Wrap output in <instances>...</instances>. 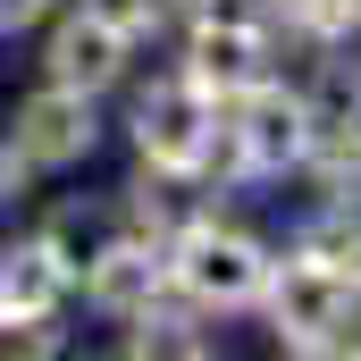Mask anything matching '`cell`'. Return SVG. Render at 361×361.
Masks as SVG:
<instances>
[{
    "label": "cell",
    "mask_w": 361,
    "mask_h": 361,
    "mask_svg": "<svg viewBox=\"0 0 361 361\" xmlns=\"http://www.w3.org/2000/svg\"><path fill=\"white\" fill-rule=\"evenodd\" d=\"M169 286L202 311H252L269 286V252L227 219H185L169 235Z\"/></svg>",
    "instance_id": "obj_1"
},
{
    "label": "cell",
    "mask_w": 361,
    "mask_h": 361,
    "mask_svg": "<svg viewBox=\"0 0 361 361\" xmlns=\"http://www.w3.org/2000/svg\"><path fill=\"white\" fill-rule=\"evenodd\" d=\"M261 311H269L277 345L286 353H345V328H353V286L319 261H269V286H261Z\"/></svg>",
    "instance_id": "obj_2"
},
{
    "label": "cell",
    "mask_w": 361,
    "mask_h": 361,
    "mask_svg": "<svg viewBox=\"0 0 361 361\" xmlns=\"http://www.w3.org/2000/svg\"><path fill=\"white\" fill-rule=\"evenodd\" d=\"M210 135H219V101L202 85H185V76H160V85L135 101V152L160 177H202Z\"/></svg>",
    "instance_id": "obj_3"
},
{
    "label": "cell",
    "mask_w": 361,
    "mask_h": 361,
    "mask_svg": "<svg viewBox=\"0 0 361 361\" xmlns=\"http://www.w3.org/2000/svg\"><path fill=\"white\" fill-rule=\"evenodd\" d=\"M235 118H227V135H235V152H244V177H286V169H302V152H311V109H302V92L294 85H261L235 92L227 101Z\"/></svg>",
    "instance_id": "obj_4"
},
{
    "label": "cell",
    "mask_w": 361,
    "mask_h": 361,
    "mask_svg": "<svg viewBox=\"0 0 361 361\" xmlns=\"http://www.w3.org/2000/svg\"><path fill=\"white\" fill-rule=\"evenodd\" d=\"M8 135H17L25 169H76V160H92V143H101V109H92V92L42 76V92L17 101V126Z\"/></svg>",
    "instance_id": "obj_5"
},
{
    "label": "cell",
    "mask_w": 361,
    "mask_h": 361,
    "mask_svg": "<svg viewBox=\"0 0 361 361\" xmlns=\"http://www.w3.org/2000/svg\"><path fill=\"white\" fill-rule=\"evenodd\" d=\"M185 85H202L219 109L235 101V92H252L269 76V34H252V25H210V17H193V42H185Z\"/></svg>",
    "instance_id": "obj_6"
},
{
    "label": "cell",
    "mask_w": 361,
    "mask_h": 361,
    "mask_svg": "<svg viewBox=\"0 0 361 361\" xmlns=\"http://www.w3.org/2000/svg\"><path fill=\"white\" fill-rule=\"evenodd\" d=\"M126 51H135V42H126L118 25H101L92 8H76V17H59V25H51L42 76H51V85H76V92H92V101H101V92L126 76Z\"/></svg>",
    "instance_id": "obj_7"
},
{
    "label": "cell",
    "mask_w": 361,
    "mask_h": 361,
    "mask_svg": "<svg viewBox=\"0 0 361 361\" xmlns=\"http://www.w3.org/2000/svg\"><path fill=\"white\" fill-rule=\"evenodd\" d=\"M76 286H85L92 311L135 319V311H143V302L169 286V244H152V235H109V244H101V261H92Z\"/></svg>",
    "instance_id": "obj_8"
},
{
    "label": "cell",
    "mask_w": 361,
    "mask_h": 361,
    "mask_svg": "<svg viewBox=\"0 0 361 361\" xmlns=\"http://www.w3.org/2000/svg\"><path fill=\"white\" fill-rule=\"evenodd\" d=\"M59 294H68V277H59V261H51L42 244H8V252H0V311H42V319H59Z\"/></svg>",
    "instance_id": "obj_9"
},
{
    "label": "cell",
    "mask_w": 361,
    "mask_h": 361,
    "mask_svg": "<svg viewBox=\"0 0 361 361\" xmlns=\"http://www.w3.org/2000/svg\"><path fill=\"white\" fill-rule=\"evenodd\" d=\"M109 235H118V227H109L101 210L68 202V210H51V219H42V235H34V244H42V252L59 261V277H68V286H76V277L101 261V244H109Z\"/></svg>",
    "instance_id": "obj_10"
},
{
    "label": "cell",
    "mask_w": 361,
    "mask_h": 361,
    "mask_svg": "<svg viewBox=\"0 0 361 361\" xmlns=\"http://www.w3.org/2000/svg\"><path fill=\"white\" fill-rule=\"evenodd\" d=\"M302 169L319 177V193H328L336 210H361V135H319V143L302 152Z\"/></svg>",
    "instance_id": "obj_11"
},
{
    "label": "cell",
    "mask_w": 361,
    "mask_h": 361,
    "mask_svg": "<svg viewBox=\"0 0 361 361\" xmlns=\"http://www.w3.org/2000/svg\"><path fill=\"white\" fill-rule=\"evenodd\" d=\"M353 101H361V68L328 59V68L311 76V92H302V109H311V143H319V135H345V126H353Z\"/></svg>",
    "instance_id": "obj_12"
},
{
    "label": "cell",
    "mask_w": 361,
    "mask_h": 361,
    "mask_svg": "<svg viewBox=\"0 0 361 361\" xmlns=\"http://www.w3.org/2000/svg\"><path fill=\"white\" fill-rule=\"evenodd\" d=\"M294 252H302V261H319V269H336L345 286H361V219L328 202V219H319V227H311Z\"/></svg>",
    "instance_id": "obj_13"
},
{
    "label": "cell",
    "mask_w": 361,
    "mask_h": 361,
    "mask_svg": "<svg viewBox=\"0 0 361 361\" xmlns=\"http://www.w3.org/2000/svg\"><path fill=\"white\" fill-rule=\"evenodd\" d=\"M59 353V319L42 311H0V361H42Z\"/></svg>",
    "instance_id": "obj_14"
},
{
    "label": "cell",
    "mask_w": 361,
    "mask_h": 361,
    "mask_svg": "<svg viewBox=\"0 0 361 361\" xmlns=\"http://www.w3.org/2000/svg\"><path fill=\"white\" fill-rule=\"evenodd\" d=\"M286 17H294L311 42H345L361 25V0H286Z\"/></svg>",
    "instance_id": "obj_15"
},
{
    "label": "cell",
    "mask_w": 361,
    "mask_h": 361,
    "mask_svg": "<svg viewBox=\"0 0 361 361\" xmlns=\"http://www.w3.org/2000/svg\"><path fill=\"white\" fill-rule=\"evenodd\" d=\"M101 25H118L126 42H143V34H160V17H169V0H85Z\"/></svg>",
    "instance_id": "obj_16"
},
{
    "label": "cell",
    "mask_w": 361,
    "mask_h": 361,
    "mask_svg": "<svg viewBox=\"0 0 361 361\" xmlns=\"http://www.w3.org/2000/svg\"><path fill=\"white\" fill-rule=\"evenodd\" d=\"M51 8H59V0H0V34H34Z\"/></svg>",
    "instance_id": "obj_17"
},
{
    "label": "cell",
    "mask_w": 361,
    "mask_h": 361,
    "mask_svg": "<svg viewBox=\"0 0 361 361\" xmlns=\"http://www.w3.org/2000/svg\"><path fill=\"white\" fill-rule=\"evenodd\" d=\"M25 177H34V169H25L17 135H0V202H8V193H25Z\"/></svg>",
    "instance_id": "obj_18"
},
{
    "label": "cell",
    "mask_w": 361,
    "mask_h": 361,
    "mask_svg": "<svg viewBox=\"0 0 361 361\" xmlns=\"http://www.w3.org/2000/svg\"><path fill=\"white\" fill-rule=\"evenodd\" d=\"M345 353H361V328H345Z\"/></svg>",
    "instance_id": "obj_19"
},
{
    "label": "cell",
    "mask_w": 361,
    "mask_h": 361,
    "mask_svg": "<svg viewBox=\"0 0 361 361\" xmlns=\"http://www.w3.org/2000/svg\"><path fill=\"white\" fill-rule=\"evenodd\" d=\"M345 135H361V101H353V126H345Z\"/></svg>",
    "instance_id": "obj_20"
},
{
    "label": "cell",
    "mask_w": 361,
    "mask_h": 361,
    "mask_svg": "<svg viewBox=\"0 0 361 361\" xmlns=\"http://www.w3.org/2000/svg\"><path fill=\"white\" fill-rule=\"evenodd\" d=\"M277 8H286V0H277Z\"/></svg>",
    "instance_id": "obj_21"
}]
</instances>
